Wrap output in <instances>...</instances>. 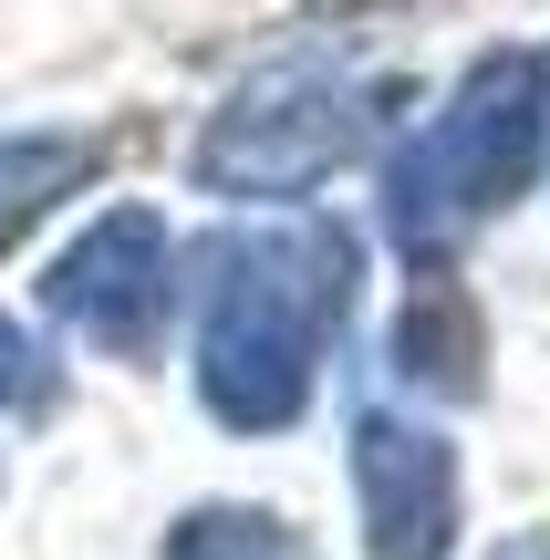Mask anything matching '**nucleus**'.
Here are the masks:
<instances>
[{
	"instance_id": "obj_6",
	"label": "nucleus",
	"mask_w": 550,
	"mask_h": 560,
	"mask_svg": "<svg viewBox=\"0 0 550 560\" xmlns=\"http://www.w3.org/2000/svg\"><path fill=\"white\" fill-rule=\"evenodd\" d=\"M395 374L426 384V395H478L489 384V322H478V301L457 291V280H416L406 312H395Z\"/></svg>"
},
{
	"instance_id": "obj_5",
	"label": "nucleus",
	"mask_w": 550,
	"mask_h": 560,
	"mask_svg": "<svg viewBox=\"0 0 550 560\" xmlns=\"http://www.w3.org/2000/svg\"><path fill=\"white\" fill-rule=\"evenodd\" d=\"M353 499H364V560H457V446L436 425L374 405L353 425Z\"/></svg>"
},
{
	"instance_id": "obj_1",
	"label": "nucleus",
	"mask_w": 550,
	"mask_h": 560,
	"mask_svg": "<svg viewBox=\"0 0 550 560\" xmlns=\"http://www.w3.org/2000/svg\"><path fill=\"white\" fill-rule=\"evenodd\" d=\"M353 301V240L332 219L302 229H229L208 240V301H198V405L229 436L302 425L323 353Z\"/></svg>"
},
{
	"instance_id": "obj_8",
	"label": "nucleus",
	"mask_w": 550,
	"mask_h": 560,
	"mask_svg": "<svg viewBox=\"0 0 550 560\" xmlns=\"http://www.w3.org/2000/svg\"><path fill=\"white\" fill-rule=\"evenodd\" d=\"M166 560H312V540L281 520V509L219 499V509H187V520L166 529Z\"/></svg>"
},
{
	"instance_id": "obj_7",
	"label": "nucleus",
	"mask_w": 550,
	"mask_h": 560,
	"mask_svg": "<svg viewBox=\"0 0 550 560\" xmlns=\"http://www.w3.org/2000/svg\"><path fill=\"white\" fill-rule=\"evenodd\" d=\"M104 166L94 136H0V249H21L62 198H83Z\"/></svg>"
},
{
	"instance_id": "obj_9",
	"label": "nucleus",
	"mask_w": 550,
	"mask_h": 560,
	"mask_svg": "<svg viewBox=\"0 0 550 560\" xmlns=\"http://www.w3.org/2000/svg\"><path fill=\"white\" fill-rule=\"evenodd\" d=\"M0 405H42V353L21 342L11 312H0Z\"/></svg>"
},
{
	"instance_id": "obj_4",
	"label": "nucleus",
	"mask_w": 550,
	"mask_h": 560,
	"mask_svg": "<svg viewBox=\"0 0 550 560\" xmlns=\"http://www.w3.org/2000/svg\"><path fill=\"white\" fill-rule=\"evenodd\" d=\"M166 301H177V240H166L156 208H104V219L42 270V312H52L62 332L104 342L115 363L156 353Z\"/></svg>"
},
{
	"instance_id": "obj_3",
	"label": "nucleus",
	"mask_w": 550,
	"mask_h": 560,
	"mask_svg": "<svg viewBox=\"0 0 550 560\" xmlns=\"http://www.w3.org/2000/svg\"><path fill=\"white\" fill-rule=\"evenodd\" d=\"M364 145V104L312 62H270L208 115L198 136V187L208 198H312L323 177H343Z\"/></svg>"
},
{
	"instance_id": "obj_2",
	"label": "nucleus",
	"mask_w": 550,
	"mask_h": 560,
	"mask_svg": "<svg viewBox=\"0 0 550 560\" xmlns=\"http://www.w3.org/2000/svg\"><path fill=\"white\" fill-rule=\"evenodd\" d=\"M540 156H550V62L510 42V52H478L468 73H457L447 115L395 166V208H406L416 240H426L436 219H457V229L499 219V208H519L540 187Z\"/></svg>"
}]
</instances>
